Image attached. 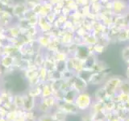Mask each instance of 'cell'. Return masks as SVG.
Returning <instances> with one entry per match:
<instances>
[{
	"mask_svg": "<svg viewBox=\"0 0 129 121\" xmlns=\"http://www.w3.org/2000/svg\"><path fill=\"white\" fill-rule=\"evenodd\" d=\"M91 96L87 93H82L80 94L76 99V105L80 110L86 111L90 109L92 105Z\"/></svg>",
	"mask_w": 129,
	"mask_h": 121,
	"instance_id": "6da1fadb",
	"label": "cell"
},
{
	"mask_svg": "<svg viewBox=\"0 0 129 121\" xmlns=\"http://www.w3.org/2000/svg\"><path fill=\"white\" fill-rule=\"evenodd\" d=\"M127 79L129 80V74H127Z\"/></svg>",
	"mask_w": 129,
	"mask_h": 121,
	"instance_id": "ba28073f",
	"label": "cell"
},
{
	"mask_svg": "<svg viewBox=\"0 0 129 121\" xmlns=\"http://www.w3.org/2000/svg\"><path fill=\"white\" fill-rule=\"evenodd\" d=\"M94 121H107L104 118H98V119H94Z\"/></svg>",
	"mask_w": 129,
	"mask_h": 121,
	"instance_id": "8992f818",
	"label": "cell"
},
{
	"mask_svg": "<svg viewBox=\"0 0 129 121\" xmlns=\"http://www.w3.org/2000/svg\"><path fill=\"white\" fill-rule=\"evenodd\" d=\"M105 78H106V74L104 73V71L95 72L91 74L90 80H89V82L93 85H99L100 83H102L103 82Z\"/></svg>",
	"mask_w": 129,
	"mask_h": 121,
	"instance_id": "7a4b0ae2",
	"label": "cell"
},
{
	"mask_svg": "<svg viewBox=\"0 0 129 121\" xmlns=\"http://www.w3.org/2000/svg\"><path fill=\"white\" fill-rule=\"evenodd\" d=\"M118 92L123 93V94L129 95V80H122L120 83V86L119 87Z\"/></svg>",
	"mask_w": 129,
	"mask_h": 121,
	"instance_id": "3957f363",
	"label": "cell"
},
{
	"mask_svg": "<svg viewBox=\"0 0 129 121\" xmlns=\"http://www.w3.org/2000/svg\"><path fill=\"white\" fill-rule=\"evenodd\" d=\"M122 57L126 62L129 60V46L125 47L122 52Z\"/></svg>",
	"mask_w": 129,
	"mask_h": 121,
	"instance_id": "277c9868",
	"label": "cell"
},
{
	"mask_svg": "<svg viewBox=\"0 0 129 121\" xmlns=\"http://www.w3.org/2000/svg\"><path fill=\"white\" fill-rule=\"evenodd\" d=\"M123 121H129V115H128V116H127L126 118H125Z\"/></svg>",
	"mask_w": 129,
	"mask_h": 121,
	"instance_id": "52a82bcc",
	"label": "cell"
},
{
	"mask_svg": "<svg viewBox=\"0 0 129 121\" xmlns=\"http://www.w3.org/2000/svg\"><path fill=\"white\" fill-rule=\"evenodd\" d=\"M114 9L116 12H121L123 10V5L122 2L115 1L114 3Z\"/></svg>",
	"mask_w": 129,
	"mask_h": 121,
	"instance_id": "5b68a950",
	"label": "cell"
}]
</instances>
